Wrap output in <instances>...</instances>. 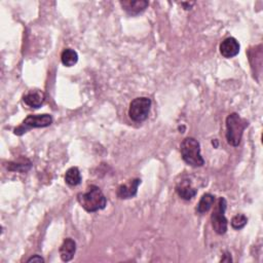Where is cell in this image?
<instances>
[{
  "label": "cell",
  "mask_w": 263,
  "mask_h": 263,
  "mask_svg": "<svg viewBox=\"0 0 263 263\" xmlns=\"http://www.w3.org/2000/svg\"><path fill=\"white\" fill-rule=\"evenodd\" d=\"M141 184V179H134L127 182L126 184H122L117 189V196L121 200H127L134 198L137 194L138 187Z\"/></svg>",
  "instance_id": "cell-9"
},
{
  "label": "cell",
  "mask_w": 263,
  "mask_h": 263,
  "mask_svg": "<svg viewBox=\"0 0 263 263\" xmlns=\"http://www.w3.org/2000/svg\"><path fill=\"white\" fill-rule=\"evenodd\" d=\"M61 61L64 66L72 67L77 63L78 55L72 49H65L61 55Z\"/></svg>",
  "instance_id": "cell-15"
},
{
  "label": "cell",
  "mask_w": 263,
  "mask_h": 263,
  "mask_svg": "<svg viewBox=\"0 0 263 263\" xmlns=\"http://www.w3.org/2000/svg\"><path fill=\"white\" fill-rule=\"evenodd\" d=\"M120 6L129 16H137L148 8L149 3L146 0H124L120 2Z\"/></svg>",
  "instance_id": "cell-8"
},
{
  "label": "cell",
  "mask_w": 263,
  "mask_h": 263,
  "mask_svg": "<svg viewBox=\"0 0 263 263\" xmlns=\"http://www.w3.org/2000/svg\"><path fill=\"white\" fill-rule=\"evenodd\" d=\"M31 167H32V163L28 158H20L18 161L9 162L8 169L13 172L24 173V172L29 171L31 169Z\"/></svg>",
  "instance_id": "cell-16"
},
{
  "label": "cell",
  "mask_w": 263,
  "mask_h": 263,
  "mask_svg": "<svg viewBox=\"0 0 263 263\" xmlns=\"http://www.w3.org/2000/svg\"><path fill=\"white\" fill-rule=\"evenodd\" d=\"M23 101L31 108H39L46 101V94L40 90H33L24 95Z\"/></svg>",
  "instance_id": "cell-10"
},
{
  "label": "cell",
  "mask_w": 263,
  "mask_h": 263,
  "mask_svg": "<svg viewBox=\"0 0 263 263\" xmlns=\"http://www.w3.org/2000/svg\"><path fill=\"white\" fill-rule=\"evenodd\" d=\"M151 99L147 97H139L130 102L128 107V116L132 120L136 122L144 121L148 118L150 108H151Z\"/></svg>",
  "instance_id": "cell-5"
},
{
  "label": "cell",
  "mask_w": 263,
  "mask_h": 263,
  "mask_svg": "<svg viewBox=\"0 0 263 263\" xmlns=\"http://www.w3.org/2000/svg\"><path fill=\"white\" fill-rule=\"evenodd\" d=\"M53 123V117L50 114H36L27 116L22 124L15 128V134L22 136L30 128L47 127Z\"/></svg>",
  "instance_id": "cell-6"
},
{
  "label": "cell",
  "mask_w": 263,
  "mask_h": 263,
  "mask_svg": "<svg viewBox=\"0 0 263 263\" xmlns=\"http://www.w3.org/2000/svg\"><path fill=\"white\" fill-rule=\"evenodd\" d=\"M77 201L80 206L89 213H95L103 210L107 205V200L104 193L96 185H91L85 192L78 193Z\"/></svg>",
  "instance_id": "cell-1"
},
{
  "label": "cell",
  "mask_w": 263,
  "mask_h": 263,
  "mask_svg": "<svg viewBox=\"0 0 263 263\" xmlns=\"http://www.w3.org/2000/svg\"><path fill=\"white\" fill-rule=\"evenodd\" d=\"M193 5H194V3H190V4H189V3H183V4H182V6L184 7L185 10H190Z\"/></svg>",
  "instance_id": "cell-19"
},
{
  "label": "cell",
  "mask_w": 263,
  "mask_h": 263,
  "mask_svg": "<svg viewBox=\"0 0 263 263\" xmlns=\"http://www.w3.org/2000/svg\"><path fill=\"white\" fill-rule=\"evenodd\" d=\"M59 252H60L61 259L64 262H68V261L72 260V258L74 257L75 252H76V243L70 238L64 240L63 244L60 247Z\"/></svg>",
  "instance_id": "cell-11"
},
{
  "label": "cell",
  "mask_w": 263,
  "mask_h": 263,
  "mask_svg": "<svg viewBox=\"0 0 263 263\" xmlns=\"http://www.w3.org/2000/svg\"><path fill=\"white\" fill-rule=\"evenodd\" d=\"M214 202H215V196L211 193H205L199 204H198V208H196V211L198 213L200 214H204V213H207L214 205Z\"/></svg>",
  "instance_id": "cell-14"
},
{
  "label": "cell",
  "mask_w": 263,
  "mask_h": 263,
  "mask_svg": "<svg viewBox=\"0 0 263 263\" xmlns=\"http://www.w3.org/2000/svg\"><path fill=\"white\" fill-rule=\"evenodd\" d=\"M27 262H45V259H43L42 257H40L39 255H34L33 257H31V258H29L28 260H27Z\"/></svg>",
  "instance_id": "cell-18"
},
{
  "label": "cell",
  "mask_w": 263,
  "mask_h": 263,
  "mask_svg": "<svg viewBox=\"0 0 263 263\" xmlns=\"http://www.w3.org/2000/svg\"><path fill=\"white\" fill-rule=\"evenodd\" d=\"M248 223V218L244 214H238L232 219V226L233 228L240 231L244 228Z\"/></svg>",
  "instance_id": "cell-17"
},
{
  "label": "cell",
  "mask_w": 263,
  "mask_h": 263,
  "mask_svg": "<svg viewBox=\"0 0 263 263\" xmlns=\"http://www.w3.org/2000/svg\"><path fill=\"white\" fill-rule=\"evenodd\" d=\"M227 203L224 198L218 200L217 205L214 208V211L211 215V222L213 229L218 235H224L227 232V219L225 217Z\"/></svg>",
  "instance_id": "cell-4"
},
{
  "label": "cell",
  "mask_w": 263,
  "mask_h": 263,
  "mask_svg": "<svg viewBox=\"0 0 263 263\" xmlns=\"http://www.w3.org/2000/svg\"><path fill=\"white\" fill-rule=\"evenodd\" d=\"M81 174L76 167H72L67 170L65 174V181L70 186H77L81 183Z\"/></svg>",
  "instance_id": "cell-13"
},
{
  "label": "cell",
  "mask_w": 263,
  "mask_h": 263,
  "mask_svg": "<svg viewBox=\"0 0 263 263\" xmlns=\"http://www.w3.org/2000/svg\"><path fill=\"white\" fill-rule=\"evenodd\" d=\"M176 192L182 200L190 201L196 195L198 190L192 187L191 183L188 180H184L178 183V185L176 186Z\"/></svg>",
  "instance_id": "cell-12"
},
{
  "label": "cell",
  "mask_w": 263,
  "mask_h": 263,
  "mask_svg": "<svg viewBox=\"0 0 263 263\" xmlns=\"http://www.w3.org/2000/svg\"><path fill=\"white\" fill-rule=\"evenodd\" d=\"M240 49H241V47H240L239 41L234 37H228V38L224 39L220 43V47H219L220 54L226 59H231V58H234L237 55H239Z\"/></svg>",
  "instance_id": "cell-7"
},
{
  "label": "cell",
  "mask_w": 263,
  "mask_h": 263,
  "mask_svg": "<svg viewBox=\"0 0 263 263\" xmlns=\"http://www.w3.org/2000/svg\"><path fill=\"white\" fill-rule=\"evenodd\" d=\"M180 151L183 160L187 165L194 168L205 165V159L201 154V144L196 139L192 137L185 138L180 145Z\"/></svg>",
  "instance_id": "cell-3"
},
{
  "label": "cell",
  "mask_w": 263,
  "mask_h": 263,
  "mask_svg": "<svg viewBox=\"0 0 263 263\" xmlns=\"http://www.w3.org/2000/svg\"><path fill=\"white\" fill-rule=\"evenodd\" d=\"M226 140L234 147L241 144L244 130L249 125V121L241 117L238 113H231L226 118Z\"/></svg>",
  "instance_id": "cell-2"
}]
</instances>
